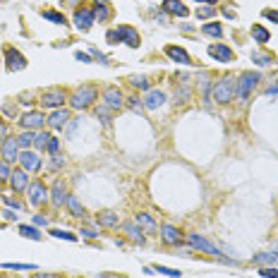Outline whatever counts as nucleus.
<instances>
[{
  "label": "nucleus",
  "mask_w": 278,
  "mask_h": 278,
  "mask_svg": "<svg viewBox=\"0 0 278 278\" xmlns=\"http://www.w3.org/2000/svg\"><path fill=\"white\" fill-rule=\"evenodd\" d=\"M96 96H98L96 87H91V84H84V87L74 89V94L70 96V106L74 108V111H84V108H89V106L96 101Z\"/></svg>",
  "instance_id": "nucleus-2"
},
{
  "label": "nucleus",
  "mask_w": 278,
  "mask_h": 278,
  "mask_svg": "<svg viewBox=\"0 0 278 278\" xmlns=\"http://www.w3.org/2000/svg\"><path fill=\"white\" fill-rule=\"evenodd\" d=\"M166 56L170 58V60H175V63H180V65H192L190 53H187L185 48H180V46H168L166 48Z\"/></svg>",
  "instance_id": "nucleus-18"
},
{
  "label": "nucleus",
  "mask_w": 278,
  "mask_h": 278,
  "mask_svg": "<svg viewBox=\"0 0 278 278\" xmlns=\"http://www.w3.org/2000/svg\"><path fill=\"white\" fill-rule=\"evenodd\" d=\"M5 204H8V207H12V209H19V207H22V204H19V201H15V199H5Z\"/></svg>",
  "instance_id": "nucleus-55"
},
{
  "label": "nucleus",
  "mask_w": 278,
  "mask_h": 278,
  "mask_svg": "<svg viewBox=\"0 0 278 278\" xmlns=\"http://www.w3.org/2000/svg\"><path fill=\"white\" fill-rule=\"evenodd\" d=\"M122 233L128 235V240H132L135 245H144V233L139 231V225L135 221H128L122 223Z\"/></svg>",
  "instance_id": "nucleus-19"
},
{
  "label": "nucleus",
  "mask_w": 278,
  "mask_h": 278,
  "mask_svg": "<svg viewBox=\"0 0 278 278\" xmlns=\"http://www.w3.org/2000/svg\"><path fill=\"white\" fill-rule=\"evenodd\" d=\"M154 271H156V273H163V276H168V278H180V276H183L178 269H168V266H161V264H156Z\"/></svg>",
  "instance_id": "nucleus-36"
},
{
  "label": "nucleus",
  "mask_w": 278,
  "mask_h": 278,
  "mask_svg": "<svg viewBox=\"0 0 278 278\" xmlns=\"http://www.w3.org/2000/svg\"><path fill=\"white\" fill-rule=\"evenodd\" d=\"M3 269H10V271H36V264H3Z\"/></svg>",
  "instance_id": "nucleus-34"
},
{
  "label": "nucleus",
  "mask_w": 278,
  "mask_h": 278,
  "mask_svg": "<svg viewBox=\"0 0 278 278\" xmlns=\"http://www.w3.org/2000/svg\"><path fill=\"white\" fill-rule=\"evenodd\" d=\"M216 15V5H207V8H199L197 10V17H201V19H207V17Z\"/></svg>",
  "instance_id": "nucleus-39"
},
{
  "label": "nucleus",
  "mask_w": 278,
  "mask_h": 278,
  "mask_svg": "<svg viewBox=\"0 0 278 278\" xmlns=\"http://www.w3.org/2000/svg\"><path fill=\"white\" fill-rule=\"evenodd\" d=\"M63 163H65V161L60 159V156H53V161H50V168H53V170H58V168H63Z\"/></svg>",
  "instance_id": "nucleus-48"
},
{
  "label": "nucleus",
  "mask_w": 278,
  "mask_h": 278,
  "mask_svg": "<svg viewBox=\"0 0 278 278\" xmlns=\"http://www.w3.org/2000/svg\"><path fill=\"white\" fill-rule=\"evenodd\" d=\"M130 84L135 89H149V80H146L144 74H132V77H130Z\"/></svg>",
  "instance_id": "nucleus-35"
},
{
  "label": "nucleus",
  "mask_w": 278,
  "mask_h": 278,
  "mask_svg": "<svg viewBox=\"0 0 278 278\" xmlns=\"http://www.w3.org/2000/svg\"><path fill=\"white\" fill-rule=\"evenodd\" d=\"M161 240L170 247L183 245V235H180V231H178L175 225H170V223H163V225H161Z\"/></svg>",
  "instance_id": "nucleus-11"
},
{
  "label": "nucleus",
  "mask_w": 278,
  "mask_h": 278,
  "mask_svg": "<svg viewBox=\"0 0 278 278\" xmlns=\"http://www.w3.org/2000/svg\"><path fill=\"white\" fill-rule=\"evenodd\" d=\"M17 122H19L24 130H39V128H43L46 118H43V113H39V111H29V113H24Z\"/></svg>",
  "instance_id": "nucleus-9"
},
{
  "label": "nucleus",
  "mask_w": 278,
  "mask_h": 278,
  "mask_svg": "<svg viewBox=\"0 0 278 278\" xmlns=\"http://www.w3.org/2000/svg\"><path fill=\"white\" fill-rule=\"evenodd\" d=\"M10 185H12V190L15 192H24L27 187H29V175H27V170H12V178H10Z\"/></svg>",
  "instance_id": "nucleus-17"
},
{
  "label": "nucleus",
  "mask_w": 278,
  "mask_h": 278,
  "mask_svg": "<svg viewBox=\"0 0 278 278\" xmlns=\"http://www.w3.org/2000/svg\"><path fill=\"white\" fill-rule=\"evenodd\" d=\"M94 19H96L94 10H89V8H80L77 12H74V27H77L80 32H87V29H91Z\"/></svg>",
  "instance_id": "nucleus-10"
},
{
  "label": "nucleus",
  "mask_w": 278,
  "mask_h": 278,
  "mask_svg": "<svg viewBox=\"0 0 278 278\" xmlns=\"http://www.w3.org/2000/svg\"><path fill=\"white\" fill-rule=\"evenodd\" d=\"M17 142H19V146H22V149H27V146H32V144H34V135H32V130H24L22 135L17 137Z\"/></svg>",
  "instance_id": "nucleus-37"
},
{
  "label": "nucleus",
  "mask_w": 278,
  "mask_h": 278,
  "mask_svg": "<svg viewBox=\"0 0 278 278\" xmlns=\"http://www.w3.org/2000/svg\"><path fill=\"white\" fill-rule=\"evenodd\" d=\"M257 82H259V72H242L235 80V98L238 101H247L249 94L255 91Z\"/></svg>",
  "instance_id": "nucleus-3"
},
{
  "label": "nucleus",
  "mask_w": 278,
  "mask_h": 278,
  "mask_svg": "<svg viewBox=\"0 0 278 278\" xmlns=\"http://www.w3.org/2000/svg\"><path fill=\"white\" fill-rule=\"evenodd\" d=\"M0 278H8V276H5V273H0Z\"/></svg>",
  "instance_id": "nucleus-61"
},
{
  "label": "nucleus",
  "mask_w": 278,
  "mask_h": 278,
  "mask_svg": "<svg viewBox=\"0 0 278 278\" xmlns=\"http://www.w3.org/2000/svg\"><path fill=\"white\" fill-rule=\"evenodd\" d=\"M197 3H209V5H216L218 0H197Z\"/></svg>",
  "instance_id": "nucleus-58"
},
{
  "label": "nucleus",
  "mask_w": 278,
  "mask_h": 278,
  "mask_svg": "<svg viewBox=\"0 0 278 278\" xmlns=\"http://www.w3.org/2000/svg\"><path fill=\"white\" fill-rule=\"evenodd\" d=\"M264 17L271 19V22H278V12H276V10H264Z\"/></svg>",
  "instance_id": "nucleus-47"
},
{
  "label": "nucleus",
  "mask_w": 278,
  "mask_h": 278,
  "mask_svg": "<svg viewBox=\"0 0 278 278\" xmlns=\"http://www.w3.org/2000/svg\"><path fill=\"white\" fill-rule=\"evenodd\" d=\"M5 218H8V221H15L17 216H15V214H12V211H5Z\"/></svg>",
  "instance_id": "nucleus-57"
},
{
  "label": "nucleus",
  "mask_w": 278,
  "mask_h": 278,
  "mask_svg": "<svg viewBox=\"0 0 278 278\" xmlns=\"http://www.w3.org/2000/svg\"><path fill=\"white\" fill-rule=\"evenodd\" d=\"M104 101H106L108 108H113V111H120V108L125 106V98H122L118 87H106L104 89Z\"/></svg>",
  "instance_id": "nucleus-12"
},
{
  "label": "nucleus",
  "mask_w": 278,
  "mask_h": 278,
  "mask_svg": "<svg viewBox=\"0 0 278 278\" xmlns=\"http://www.w3.org/2000/svg\"><path fill=\"white\" fill-rule=\"evenodd\" d=\"M118 34H120V41H125L130 48H137V46H139V34H137L132 27H128V24H120V27H118Z\"/></svg>",
  "instance_id": "nucleus-16"
},
{
  "label": "nucleus",
  "mask_w": 278,
  "mask_h": 278,
  "mask_svg": "<svg viewBox=\"0 0 278 278\" xmlns=\"http://www.w3.org/2000/svg\"><path fill=\"white\" fill-rule=\"evenodd\" d=\"M94 15H96V17H101V19H106V17H108V10H106V5H96Z\"/></svg>",
  "instance_id": "nucleus-45"
},
{
  "label": "nucleus",
  "mask_w": 278,
  "mask_h": 278,
  "mask_svg": "<svg viewBox=\"0 0 278 278\" xmlns=\"http://www.w3.org/2000/svg\"><path fill=\"white\" fill-rule=\"evenodd\" d=\"M273 252H276V255H278V240H276V242H273Z\"/></svg>",
  "instance_id": "nucleus-59"
},
{
  "label": "nucleus",
  "mask_w": 278,
  "mask_h": 278,
  "mask_svg": "<svg viewBox=\"0 0 278 278\" xmlns=\"http://www.w3.org/2000/svg\"><path fill=\"white\" fill-rule=\"evenodd\" d=\"M3 113L10 115V118H15V106H3Z\"/></svg>",
  "instance_id": "nucleus-51"
},
{
  "label": "nucleus",
  "mask_w": 278,
  "mask_h": 278,
  "mask_svg": "<svg viewBox=\"0 0 278 278\" xmlns=\"http://www.w3.org/2000/svg\"><path fill=\"white\" fill-rule=\"evenodd\" d=\"M67 101V96H65L63 89H48V91H43L41 94V104H43V108H60V106Z\"/></svg>",
  "instance_id": "nucleus-6"
},
{
  "label": "nucleus",
  "mask_w": 278,
  "mask_h": 278,
  "mask_svg": "<svg viewBox=\"0 0 278 278\" xmlns=\"http://www.w3.org/2000/svg\"><path fill=\"white\" fill-rule=\"evenodd\" d=\"M34 225H46V216H34Z\"/></svg>",
  "instance_id": "nucleus-52"
},
{
  "label": "nucleus",
  "mask_w": 278,
  "mask_h": 278,
  "mask_svg": "<svg viewBox=\"0 0 278 278\" xmlns=\"http://www.w3.org/2000/svg\"><path fill=\"white\" fill-rule=\"evenodd\" d=\"M204 34L214 36V39H221V36H223V29H221V24L211 22V24H204Z\"/></svg>",
  "instance_id": "nucleus-32"
},
{
  "label": "nucleus",
  "mask_w": 278,
  "mask_h": 278,
  "mask_svg": "<svg viewBox=\"0 0 278 278\" xmlns=\"http://www.w3.org/2000/svg\"><path fill=\"white\" fill-rule=\"evenodd\" d=\"M5 137H8V125H5V122H0V144H3Z\"/></svg>",
  "instance_id": "nucleus-50"
},
{
  "label": "nucleus",
  "mask_w": 278,
  "mask_h": 278,
  "mask_svg": "<svg viewBox=\"0 0 278 278\" xmlns=\"http://www.w3.org/2000/svg\"><path fill=\"white\" fill-rule=\"evenodd\" d=\"M96 115L104 118V122H108V106H98V108H96Z\"/></svg>",
  "instance_id": "nucleus-44"
},
{
  "label": "nucleus",
  "mask_w": 278,
  "mask_h": 278,
  "mask_svg": "<svg viewBox=\"0 0 278 278\" xmlns=\"http://www.w3.org/2000/svg\"><path fill=\"white\" fill-rule=\"evenodd\" d=\"M58 146H60V142H58L56 137H50V139H48V144H46V151H50V154H56Z\"/></svg>",
  "instance_id": "nucleus-42"
},
{
  "label": "nucleus",
  "mask_w": 278,
  "mask_h": 278,
  "mask_svg": "<svg viewBox=\"0 0 278 278\" xmlns=\"http://www.w3.org/2000/svg\"><path fill=\"white\" fill-rule=\"evenodd\" d=\"M32 278H63V276H58V273H36Z\"/></svg>",
  "instance_id": "nucleus-53"
},
{
  "label": "nucleus",
  "mask_w": 278,
  "mask_h": 278,
  "mask_svg": "<svg viewBox=\"0 0 278 278\" xmlns=\"http://www.w3.org/2000/svg\"><path fill=\"white\" fill-rule=\"evenodd\" d=\"M130 106H132V111H142V101L139 98H130Z\"/></svg>",
  "instance_id": "nucleus-49"
},
{
  "label": "nucleus",
  "mask_w": 278,
  "mask_h": 278,
  "mask_svg": "<svg viewBox=\"0 0 278 278\" xmlns=\"http://www.w3.org/2000/svg\"><path fill=\"white\" fill-rule=\"evenodd\" d=\"M252 36H255L257 43H266V41L271 39V34L264 29L262 24H255V27H252Z\"/></svg>",
  "instance_id": "nucleus-27"
},
{
  "label": "nucleus",
  "mask_w": 278,
  "mask_h": 278,
  "mask_svg": "<svg viewBox=\"0 0 278 278\" xmlns=\"http://www.w3.org/2000/svg\"><path fill=\"white\" fill-rule=\"evenodd\" d=\"M10 178H12V168L5 159H0V183H5V180L10 183Z\"/></svg>",
  "instance_id": "nucleus-33"
},
{
  "label": "nucleus",
  "mask_w": 278,
  "mask_h": 278,
  "mask_svg": "<svg viewBox=\"0 0 278 278\" xmlns=\"http://www.w3.org/2000/svg\"><path fill=\"white\" fill-rule=\"evenodd\" d=\"M19 235L22 238H27V240H41V235H39V231H36V225H19Z\"/></svg>",
  "instance_id": "nucleus-29"
},
{
  "label": "nucleus",
  "mask_w": 278,
  "mask_h": 278,
  "mask_svg": "<svg viewBox=\"0 0 278 278\" xmlns=\"http://www.w3.org/2000/svg\"><path fill=\"white\" fill-rule=\"evenodd\" d=\"M259 276H264V278H278V269H273V266H264V269L259 271Z\"/></svg>",
  "instance_id": "nucleus-41"
},
{
  "label": "nucleus",
  "mask_w": 278,
  "mask_h": 278,
  "mask_svg": "<svg viewBox=\"0 0 278 278\" xmlns=\"http://www.w3.org/2000/svg\"><path fill=\"white\" fill-rule=\"evenodd\" d=\"M5 65H8L10 72H19V70L27 67V58H24L17 48L8 46V48H5Z\"/></svg>",
  "instance_id": "nucleus-8"
},
{
  "label": "nucleus",
  "mask_w": 278,
  "mask_h": 278,
  "mask_svg": "<svg viewBox=\"0 0 278 278\" xmlns=\"http://www.w3.org/2000/svg\"><path fill=\"white\" fill-rule=\"evenodd\" d=\"M163 10H166L168 15H175V17H187L190 15V10L185 8L180 0H163Z\"/></svg>",
  "instance_id": "nucleus-23"
},
{
  "label": "nucleus",
  "mask_w": 278,
  "mask_h": 278,
  "mask_svg": "<svg viewBox=\"0 0 278 278\" xmlns=\"http://www.w3.org/2000/svg\"><path fill=\"white\" fill-rule=\"evenodd\" d=\"M96 223L101 225V228H115L120 223V216L115 211H101V214L96 216Z\"/></svg>",
  "instance_id": "nucleus-24"
},
{
  "label": "nucleus",
  "mask_w": 278,
  "mask_h": 278,
  "mask_svg": "<svg viewBox=\"0 0 278 278\" xmlns=\"http://www.w3.org/2000/svg\"><path fill=\"white\" fill-rule=\"evenodd\" d=\"M19 163H22V170H27V173H36L41 168V159L34 154V151H19Z\"/></svg>",
  "instance_id": "nucleus-13"
},
{
  "label": "nucleus",
  "mask_w": 278,
  "mask_h": 278,
  "mask_svg": "<svg viewBox=\"0 0 278 278\" xmlns=\"http://www.w3.org/2000/svg\"><path fill=\"white\" fill-rule=\"evenodd\" d=\"M252 60H255L257 65H262V67H266V65H273V56H269V53H259V50H255V53H252Z\"/></svg>",
  "instance_id": "nucleus-30"
},
{
  "label": "nucleus",
  "mask_w": 278,
  "mask_h": 278,
  "mask_svg": "<svg viewBox=\"0 0 278 278\" xmlns=\"http://www.w3.org/2000/svg\"><path fill=\"white\" fill-rule=\"evenodd\" d=\"M235 96V80L233 77H221L218 82H214L211 87V98L216 104H231Z\"/></svg>",
  "instance_id": "nucleus-1"
},
{
  "label": "nucleus",
  "mask_w": 278,
  "mask_h": 278,
  "mask_svg": "<svg viewBox=\"0 0 278 278\" xmlns=\"http://www.w3.org/2000/svg\"><path fill=\"white\" fill-rule=\"evenodd\" d=\"M266 94H269V96H278V84H271V87L266 89Z\"/></svg>",
  "instance_id": "nucleus-54"
},
{
  "label": "nucleus",
  "mask_w": 278,
  "mask_h": 278,
  "mask_svg": "<svg viewBox=\"0 0 278 278\" xmlns=\"http://www.w3.org/2000/svg\"><path fill=\"white\" fill-rule=\"evenodd\" d=\"M187 242H190V247H194V249H201V252H207V255H211V257H218V259L225 262V257L221 255V249L216 245H211L207 238L197 235V233H190V235H187Z\"/></svg>",
  "instance_id": "nucleus-5"
},
{
  "label": "nucleus",
  "mask_w": 278,
  "mask_h": 278,
  "mask_svg": "<svg viewBox=\"0 0 278 278\" xmlns=\"http://www.w3.org/2000/svg\"><path fill=\"white\" fill-rule=\"evenodd\" d=\"M96 5H106V0H96Z\"/></svg>",
  "instance_id": "nucleus-60"
},
{
  "label": "nucleus",
  "mask_w": 278,
  "mask_h": 278,
  "mask_svg": "<svg viewBox=\"0 0 278 278\" xmlns=\"http://www.w3.org/2000/svg\"><path fill=\"white\" fill-rule=\"evenodd\" d=\"M209 56L214 58L216 63H231L233 50L228 46H223V43H211V46H209Z\"/></svg>",
  "instance_id": "nucleus-14"
},
{
  "label": "nucleus",
  "mask_w": 278,
  "mask_h": 278,
  "mask_svg": "<svg viewBox=\"0 0 278 278\" xmlns=\"http://www.w3.org/2000/svg\"><path fill=\"white\" fill-rule=\"evenodd\" d=\"M50 201H53V207H63L65 201H67V192H65V185L60 183V180H56L53 183V187H50Z\"/></svg>",
  "instance_id": "nucleus-20"
},
{
  "label": "nucleus",
  "mask_w": 278,
  "mask_h": 278,
  "mask_svg": "<svg viewBox=\"0 0 278 278\" xmlns=\"http://www.w3.org/2000/svg\"><path fill=\"white\" fill-rule=\"evenodd\" d=\"M163 101H166V94H163V91H159V89H154V91H149V94L144 96V108L156 111V108H161V106H163Z\"/></svg>",
  "instance_id": "nucleus-21"
},
{
  "label": "nucleus",
  "mask_w": 278,
  "mask_h": 278,
  "mask_svg": "<svg viewBox=\"0 0 278 278\" xmlns=\"http://www.w3.org/2000/svg\"><path fill=\"white\" fill-rule=\"evenodd\" d=\"M27 197H29V207L34 209H39L46 204V199H48V187L43 183H32L29 187H27Z\"/></svg>",
  "instance_id": "nucleus-4"
},
{
  "label": "nucleus",
  "mask_w": 278,
  "mask_h": 278,
  "mask_svg": "<svg viewBox=\"0 0 278 278\" xmlns=\"http://www.w3.org/2000/svg\"><path fill=\"white\" fill-rule=\"evenodd\" d=\"M0 159H5L8 163L19 159V142H17V137H5L3 144H0Z\"/></svg>",
  "instance_id": "nucleus-7"
},
{
  "label": "nucleus",
  "mask_w": 278,
  "mask_h": 278,
  "mask_svg": "<svg viewBox=\"0 0 278 278\" xmlns=\"http://www.w3.org/2000/svg\"><path fill=\"white\" fill-rule=\"evenodd\" d=\"M80 235H84V238H96V233H94V231H82Z\"/></svg>",
  "instance_id": "nucleus-56"
},
{
  "label": "nucleus",
  "mask_w": 278,
  "mask_h": 278,
  "mask_svg": "<svg viewBox=\"0 0 278 278\" xmlns=\"http://www.w3.org/2000/svg\"><path fill=\"white\" fill-rule=\"evenodd\" d=\"M48 139H50V135L41 130L39 135H34V146H36L39 151H43V149H46V144H48Z\"/></svg>",
  "instance_id": "nucleus-31"
},
{
  "label": "nucleus",
  "mask_w": 278,
  "mask_h": 278,
  "mask_svg": "<svg viewBox=\"0 0 278 278\" xmlns=\"http://www.w3.org/2000/svg\"><path fill=\"white\" fill-rule=\"evenodd\" d=\"M50 235L58 238V240H70V242H77V235H72V233H67V231H58V228H53Z\"/></svg>",
  "instance_id": "nucleus-38"
},
{
  "label": "nucleus",
  "mask_w": 278,
  "mask_h": 278,
  "mask_svg": "<svg viewBox=\"0 0 278 278\" xmlns=\"http://www.w3.org/2000/svg\"><path fill=\"white\" fill-rule=\"evenodd\" d=\"M187 98H190V89H187V87H183L180 91L175 89V101H178V104H185Z\"/></svg>",
  "instance_id": "nucleus-40"
},
{
  "label": "nucleus",
  "mask_w": 278,
  "mask_h": 278,
  "mask_svg": "<svg viewBox=\"0 0 278 278\" xmlns=\"http://www.w3.org/2000/svg\"><path fill=\"white\" fill-rule=\"evenodd\" d=\"M74 58H77L80 63H91V60H94V56H89V53H82V50H77V53H74Z\"/></svg>",
  "instance_id": "nucleus-43"
},
{
  "label": "nucleus",
  "mask_w": 278,
  "mask_h": 278,
  "mask_svg": "<svg viewBox=\"0 0 278 278\" xmlns=\"http://www.w3.org/2000/svg\"><path fill=\"white\" fill-rule=\"evenodd\" d=\"M252 262L259 264V266H262V264H278V255L276 252H273V255H271V252H262V255L252 257Z\"/></svg>",
  "instance_id": "nucleus-26"
},
{
  "label": "nucleus",
  "mask_w": 278,
  "mask_h": 278,
  "mask_svg": "<svg viewBox=\"0 0 278 278\" xmlns=\"http://www.w3.org/2000/svg\"><path fill=\"white\" fill-rule=\"evenodd\" d=\"M65 207L72 211V216H77V218H82L84 216V207L80 204V199L74 197V194H67V201H65Z\"/></svg>",
  "instance_id": "nucleus-25"
},
{
  "label": "nucleus",
  "mask_w": 278,
  "mask_h": 278,
  "mask_svg": "<svg viewBox=\"0 0 278 278\" xmlns=\"http://www.w3.org/2000/svg\"><path fill=\"white\" fill-rule=\"evenodd\" d=\"M135 223L139 225V231L142 233H146V235H151V233H156V221H154V216H149V214H137L135 216Z\"/></svg>",
  "instance_id": "nucleus-22"
},
{
  "label": "nucleus",
  "mask_w": 278,
  "mask_h": 278,
  "mask_svg": "<svg viewBox=\"0 0 278 278\" xmlns=\"http://www.w3.org/2000/svg\"><path fill=\"white\" fill-rule=\"evenodd\" d=\"M67 120H70V113L65 111V108H56V111L50 113L46 118L48 122V128H53V130H63L65 125H67Z\"/></svg>",
  "instance_id": "nucleus-15"
},
{
  "label": "nucleus",
  "mask_w": 278,
  "mask_h": 278,
  "mask_svg": "<svg viewBox=\"0 0 278 278\" xmlns=\"http://www.w3.org/2000/svg\"><path fill=\"white\" fill-rule=\"evenodd\" d=\"M106 39H108V43H118V41H120L118 29H115V32H108V34H106Z\"/></svg>",
  "instance_id": "nucleus-46"
},
{
  "label": "nucleus",
  "mask_w": 278,
  "mask_h": 278,
  "mask_svg": "<svg viewBox=\"0 0 278 278\" xmlns=\"http://www.w3.org/2000/svg\"><path fill=\"white\" fill-rule=\"evenodd\" d=\"M41 15H43V19H48V22H53V24H67L65 15H60V12H53V10H41Z\"/></svg>",
  "instance_id": "nucleus-28"
}]
</instances>
